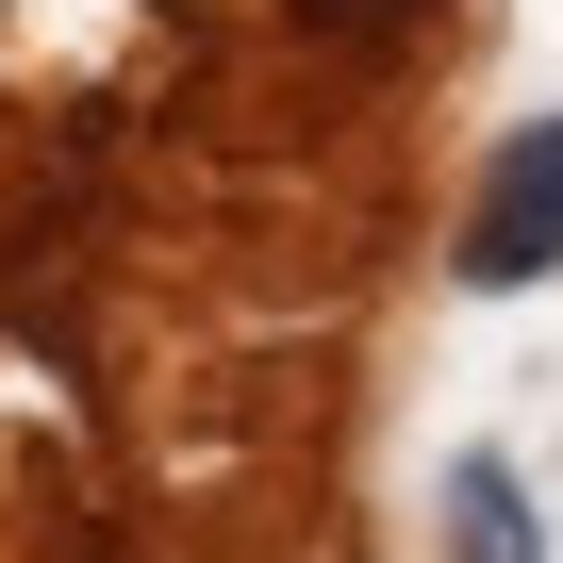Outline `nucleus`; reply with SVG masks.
I'll use <instances>...</instances> for the list:
<instances>
[{
    "instance_id": "f257e3e1",
    "label": "nucleus",
    "mask_w": 563,
    "mask_h": 563,
    "mask_svg": "<svg viewBox=\"0 0 563 563\" xmlns=\"http://www.w3.org/2000/svg\"><path fill=\"white\" fill-rule=\"evenodd\" d=\"M563 265V117H530L497 166H481V216H464V282L481 299H514V282Z\"/></svg>"
},
{
    "instance_id": "7ed1b4c3",
    "label": "nucleus",
    "mask_w": 563,
    "mask_h": 563,
    "mask_svg": "<svg viewBox=\"0 0 563 563\" xmlns=\"http://www.w3.org/2000/svg\"><path fill=\"white\" fill-rule=\"evenodd\" d=\"M415 18H431V0H299V34H349V51L365 34H415Z\"/></svg>"
},
{
    "instance_id": "f03ea898",
    "label": "nucleus",
    "mask_w": 563,
    "mask_h": 563,
    "mask_svg": "<svg viewBox=\"0 0 563 563\" xmlns=\"http://www.w3.org/2000/svg\"><path fill=\"white\" fill-rule=\"evenodd\" d=\"M448 547H464V563H547V547H530V497H514V464H497V448L448 481Z\"/></svg>"
}]
</instances>
